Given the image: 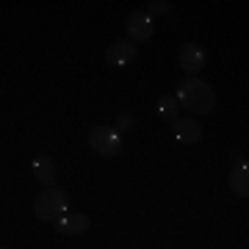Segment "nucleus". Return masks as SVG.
<instances>
[{"instance_id": "f257e3e1", "label": "nucleus", "mask_w": 249, "mask_h": 249, "mask_svg": "<svg viewBox=\"0 0 249 249\" xmlns=\"http://www.w3.org/2000/svg\"><path fill=\"white\" fill-rule=\"evenodd\" d=\"M178 106L183 108V111H188V114H211L216 108V94L213 89L205 83L202 78H183L178 83Z\"/></svg>"}, {"instance_id": "f03ea898", "label": "nucleus", "mask_w": 249, "mask_h": 249, "mask_svg": "<svg viewBox=\"0 0 249 249\" xmlns=\"http://www.w3.org/2000/svg\"><path fill=\"white\" fill-rule=\"evenodd\" d=\"M34 213H36L39 222L58 224L64 216L70 213V196H67V191H64V188H55V186L45 188L42 194L36 196Z\"/></svg>"}, {"instance_id": "7ed1b4c3", "label": "nucleus", "mask_w": 249, "mask_h": 249, "mask_svg": "<svg viewBox=\"0 0 249 249\" xmlns=\"http://www.w3.org/2000/svg\"><path fill=\"white\" fill-rule=\"evenodd\" d=\"M122 136L116 133L111 124H97V127H91L89 133V147L97 155H103V158H114V155H119L122 152Z\"/></svg>"}, {"instance_id": "20e7f679", "label": "nucleus", "mask_w": 249, "mask_h": 249, "mask_svg": "<svg viewBox=\"0 0 249 249\" xmlns=\"http://www.w3.org/2000/svg\"><path fill=\"white\" fill-rule=\"evenodd\" d=\"M124 34H127V42L133 45H142V42H150L152 34H155V25H152V17L147 11H133L127 22H124Z\"/></svg>"}, {"instance_id": "39448f33", "label": "nucleus", "mask_w": 249, "mask_h": 249, "mask_svg": "<svg viewBox=\"0 0 249 249\" xmlns=\"http://www.w3.org/2000/svg\"><path fill=\"white\" fill-rule=\"evenodd\" d=\"M230 191L241 199L249 196V169H247V158H241V152H232V169H230Z\"/></svg>"}, {"instance_id": "423d86ee", "label": "nucleus", "mask_w": 249, "mask_h": 249, "mask_svg": "<svg viewBox=\"0 0 249 249\" xmlns=\"http://www.w3.org/2000/svg\"><path fill=\"white\" fill-rule=\"evenodd\" d=\"M178 64H180V70L186 72V78H196V72L205 67V50H202V45H196V42L183 45V50H180V55H178Z\"/></svg>"}, {"instance_id": "0eeeda50", "label": "nucleus", "mask_w": 249, "mask_h": 249, "mask_svg": "<svg viewBox=\"0 0 249 249\" xmlns=\"http://www.w3.org/2000/svg\"><path fill=\"white\" fill-rule=\"evenodd\" d=\"M172 136L180 144H196V142H202V124L196 122V119L180 116L178 122H172Z\"/></svg>"}, {"instance_id": "6e6552de", "label": "nucleus", "mask_w": 249, "mask_h": 249, "mask_svg": "<svg viewBox=\"0 0 249 249\" xmlns=\"http://www.w3.org/2000/svg\"><path fill=\"white\" fill-rule=\"evenodd\" d=\"M31 175H34L36 183H42L45 188L55 186V178H58V169H55L53 158H47V155H36L31 160Z\"/></svg>"}, {"instance_id": "1a4fd4ad", "label": "nucleus", "mask_w": 249, "mask_h": 249, "mask_svg": "<svg viewBox=\"0 0 249 249\" xmlns=\"http://www.w3.org/2000/svg\"><path fill=\"white\" fill-rule=\"evenodd\" d=\"M133 58H136V45L127 42V39H116L106 50V61L111 67H124V64H130Z\"/></svg>"}, {"instance_id": "9d476101", "label": "nucleus", "mask_w": 249, "mask_h": 249, "mask_svg": "<svg viewBox=\"0 0 249 249\" xmlns=\"http://www.w3.org/2000/svg\"><path fill=\"white\" fill-rule=\"evenodd\" d=\"M91 227V219L86 213H75V211H70V213L64 216L61 222L55 224V230L61 232V235H83V232H89Z\"/></svg>"}, {"instance_id": "9b49d317", "label": "nucleus", "mask_w": 249, "mask_h": 249, "mask_svg": "<svg viewBox=\"0 0 249 249\" xmlns=\"http://www.w3.org/2000/svg\"><path fill=\"white\" fill-rule=\"evenodd\" d=\"M158 116L166 119L169 124L180 119V106H178V100L172 97V94H160L158 97Z\"/></svg>"}, {"instance_id": "f8f14e48", "label": "nucleus", "mask_w": 249, "mask_h": 249, "mask_svg": "<svg viewBox=\"0 0 249 249\" xmlns=\"http://www.w3.org/2000/svg\"><path fill=\"white\" fill-rule=\"evenodd\" d=\"M133 124H136V119H133L130 114H116V116H114V124H111V127H114L119 136H122L124 130H130Z\"/></svg>"}, {"instance_id": "ddd939ff", "label": "nucleus", "mask_w": 249, "mask_h": 249, "mask_svg": "<svg viewBox=\"0 0 249 249\" xmlns=\"http://www.w3.org/2000/svg\"><path fill=\"white\" fill-rule=\"evenodd\" d=\"M169 6H172V3H166V0H152L147 14H150V17H160V14H166V11H169Z\"/></svg>"}, {"instance_id": "4468645a", "label": "nucleus", "mask_w": 249, "mask_h": 249, "mask_svg": "<svg viewBox=\"0 0 249 249\" xmlns=\"http://www.w3.org/2000/svg\"><path fill=\"white\" fill-rule=\"evenodd\" d=\"M0 249H6V247H0Z\"/></svg>"}]
</instances>
